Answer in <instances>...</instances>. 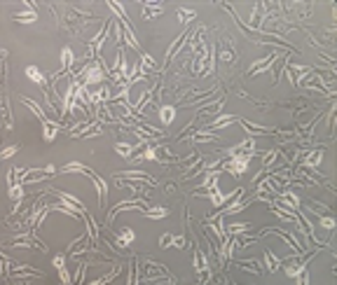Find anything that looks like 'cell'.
I'll use <instances>...</instances> for the list:
<instances>
[{
	"label": "cell",
	"instance_id": "23",
	"mask_svg": "<svg viewBox=\"0 0 337 285\" xmlns=\"http://www.w3.org/2000/svg\"><path fill=\"white\" fill-rule=\"evenodd\" d=\"M159 119H162L164 126L174 124V119H176V108H174V105H162V108H159Z\"/></svg>",
	"mask_w": 337,
	"mask_h": 285
},
{
	"label": "cell",
	"instance_id": "8",
	"mask_svg": "<svg viewBox=\"0 0 337 285\" xmlns=\"http://www.w3.org/2000/svg\"><path fill=\"white\" fill-rule=\"evenodd\" d=\"M277 59H279V52H272L270 56H265V59H260V61H256V63H253V66H250V68H248V77H256V75L260 73V70H267V68H270V66H272V63L277 61Z\"/></svg>",
	"mask_w": 337,
	"mask_h": 285
},
{
	"label": "cell",
	"instance_id": "14",
	"mask_svg": "<svg viewBox=\"0 0 337 285\" xmlns=\"http://www.w3.org/2000/svg\"><path fill=\"white\" fill-rule=\"evenodd\" d=\"M309 259H311V255H309V257H304L302 262H290V264H286V269H283V271H286V276H288V278H297V276H300V273L307 269Z\"/></svg>",
	"mask_w": 337,
	"mask_h": 285
},
{
	"label": "cell",
	"instance_id": "41",
	"mask_svg": "<svg viewBox=\"0 0 337 285\" xmlns=\"http://www.w3.org/2000/svg\"><path fill=\"white\" fill-rule=\"evenodd\" d=\"M5 56H7V52L5 49H0V59H5Z\"/></svg>",
	"mask_w": 337,
	"mask_h": 285
},
{
	"label": "cell",
	"instance_id": "32",
	"mask_svg": "<svg viewBox=\"0 0 337 285\" xmlns=\"http://www.w3.org/2000/svg\"><path fill=\"white\" fill-rule=\"evenodd\" d=\"M141 70H155V61H152V56H148V54H143L141 52Z\"/></svg>",
	"mask_w": 337,
	"mask_h": 285
},
{
	"label": "cell",
	"instance_id": "5",
	"mask_svg": "<svg viewBox=\"0 0 337 285\" xmlns=\"http://www.w3.org/2000/svg\"><path fill=\"white\" fill-rule=\"evenodd\" d=\"M115 178L117 180H145V183H150L152 187H155V178H150L148 173H143V171L138 169H129V171H120V173H115Z\"/></svg>",
	"mask_w": 337,
	"mask_h": 285
},
{
	"label": "cell",
	"instance_id": "11",
	"mask_svg": "<svg viewBox=\"0 0 337 285\" xmlns=\"http://www.w3.org/2000/svg\"><path fill=\"white\" fill-rule=\"evenodd\" d=\"M239 124L243 126V131H248V138L263 136V133H274V129H270V126H260V124H253L248 119H239Z\"/></svg>",
	"mask_w": 337,
	"mask_h": 285
},
{
	"label": "cell",
	"instance_id": "7",
	"mask_svg": "<svg viewBox=\"0 0 337 285\" xmlns=\"http://www.w3.org/2000/svg\"><path fill=\"white\" fill-rule=\"evenodd\" d=\"M134 241H136V234H134V229H129V227H124V229H120L117 234H115V245H117L120 250L129 248Z\"/></svg>",
	"mask_w": 337,
	"mask_h": 285
},
{
	"label": "cell",
	"instance_id": "6",
	"mask_svg": "<svg viewBox=\"0 0 337 285\" xmlns=\"http://www.w3.org/2000/svg\"><path fill=\"white\" fill-rule=\"evenodd\" d=\"M321 162H323V148L311 150V152H307V155L302 157V169L304 171H314V169L321 166Z\"/></svg>",
	"mask_w": 337,
	"mask_h": 285
},
{
	"label": "cell",
	"instance_id": "37",
	"mask_svg": "<svg viewBox=\"0 0 337 285\" xmlns=\"http://www.w3.org/2000/svg\"><path fill=\"white\" fill-rule=\"evenodd\" d=\"M318 224L325 227V229H335V220L332 217H318Z\"/></svg>",
	"mask_w": 337,
	"mask_h": 285
},
{
	"label": "cell",
	"instance_id": "27",
	"mask_svg": "<svg viewBox=\"0 0 337 285\" xmlns=\"http://www.w3.org/2000/svg\"><path fill=\"white\" fill-rule=\"evenodd\" d=\"M248 229H250V222H234V224H229L225 231H227L229 236H239V234H246Z\"/></svg>",
	"mask_w": 337,
	"mask_h": 285
},
{
	"label": "cell",
	"instance_id": "15",
	"mask_svg": "<svg viewBox=\"0 0 337 285\" xmlns=\"http://www.w3.org/2000/svg\"><path fill=\"white\" fill-rule=\"evenodd\" d=\"M263 257H265V269H267V271H270V273L279 271V266H281V262H283L281 257H277V255H274V252H272L270 248H265Z\"/></svg>",
	"mask_w": 337,
	"mask_h": 285
},
{
	"label": "cell",
	"instance_id": "10",
	"mask_svg": "<svg viewBox=\"0 0 337 285\" xmlns=\"http://www.w3.org/2000/svg\"><path fill=\"white\" fill-rule=\"evenodd\" d=\"M0 122H3V126H5L7 131L14 126L12 112H10V103H7V96L5 94H0Z\"/></svg>",
	"mask_w": 337,
	"mask_h": 285
},
{
	"label": "cell",
	"instance_id": "3",
	"mask_svg": "<svg viewBox=\"0 0 337 285\" xmlns=\"http://www.w3.org/2000/svg\"><path fill=\"white\" fill-rule=\"evenodd\" d=\"M145 208H148V201H145V199L143 197H138V199H134V201H120V204L115 206V208H110V213L108 215H106V224H113V220L115 217H117V213H122V211H145Z\"/></svg>",
	"mask_w": 337,
	"mask_h": 285
},
{
	"label": "cell",
	"instance_id": "18",
	"mask_svg": "<svg viewBox=\"0 0 337 285\" xmlns=\"http://www.w3.org/2000/svg\"><path fill=\"white\" fill-rule=\"evenodd\" d=\"M26 77H28L31 82H35V84H38L40 89H45V87L49 84V80H47V77H45V75L40 73V70L35 68V66H28V68H26Z\"/></svg>",
	"mask_w": 337,
	"mask_h": 285
},
{
	"label": "cell",
	"instance_id": "9",
	"mask_svg": "<svg viewBox=\"0 0 337 285\" xmlns=\"http://www.w3.org/2000/svg\"><path fill=\"white\" fill-rule=\"evenodd\" d=\"M110 28H113V21H106V24L101 26V31L96 33V38L92 40V49H94L96 59H99V54H101V47H103V42H106V35H108Z\"/></svg>",
	"mask_w": 337,
	"mask_h": 285
},
{
	"label": "cell",
	"instance_id": "25",
	"mask_svg": "<svg viewBox=\"0 0 337 285\" xmlns=\"http://www.w3.org/2000/svg\"><path fill=\"white\" fill-rule=\"evenodd\" d=\"M162 12H164L162 3H152V5L145 3V5H143V17H145V19H152V17H157V14H162Z\"/></svg>",
	"mask_w": 337,
	"mask_h": 285
},
{
	"label": "cell",
	"instance_id": "33",
	"mask_svg": "<svg viewBox=\"0 0 337 285\" xmlns=\"http://www.w3.org/2000/svg\"><path fill=\"white\" fill-rule=\"evenodd\" d=\"M19 150H21V145H10V148H5L3 152H0V159H10V157L17 155Z\"/></svg>",
	"mask_w": 337,
	"mask_h": 285
},
{
	"label": "cell",
	"instance_id": "24",
	"mask_svg": "<svg viewBox=\"0 0 337 285\" xmlns=\"http://www.w3.org/2000/svg\"><path fill=\"white\" fill-rule=\"evenodd\" d=\"M239 266H241L243 271L258 273V276H260V273H263V269H265V266L260 264V262H258V259H241V262H239Z\"/></svg>",
	"mask_w": 337,
	"mask_h": 285
},
{
	"label": "cell",
	"instance_id": "26",
	"mask_svg": "<svg viewBox=\"0 0 337 285\" xmlns=\"http://www.w3.org/2000/svg\"><path fill=\"white\" fill-rule=\"evenodd\" d=\"M87 166L85 164H80V162H70V164H66V166H61L59 169V173H87Z\"/></svg>",
	"mask_w": 337,
	"mask_h": 285
},
{
	"label": "cell",
	"instance_id": "36",
	"mask_svg": "<svg viewBox=\"0 0 337 285\" xmlns=\"http://www.w3.org/2000/svg\"><path fill=\"white\" fill-rule=\"evenodd\" d=\"M168 245H174V236L171 234H162L159 236V248H168Z\"/></svg>",
	"mask_w": 337,
	"mask_h": 285
},
{
	"label": "cell",
	"instance_id": "34",
	"mask_svg": "<svg viewBox=\"0 0 337 285\" xmlns=\"http://www.w3.org/2000/svg\"><path fill=\"white\" fill-rule=\"evenodd\" d=\"M59 276H61V285H73V278H70V273H68L66 266L59 269Z\"/></svg>",
	"mask_w": 337,
	"mask_h": 285
},
{
	"label": "cell",
	"instance_id": "29",
	"mask_svg": "<svg viewBox=\"0 0 337 285\" xmlns=\"http://www.w3.org/2000/svg\"><path fill=\"white\" fill-rule=\"evenodd\" d=\"M192 140L195 143H209V140H218V133H213V131H197L195 136H192Z\"/></svg>",
	"mask_w": 337,
	"mask_h": 285
},
{
	"label": "cell",
	"instance_id": "20",
	"mask_svg": "<svg viewBox=\"0 0 337 285\" xmlns=\"http://www.w3.org/2000/svg\"><path fill=\"white\" fill-rule=\"evenodd\" d=\"M188 38H190V33H188V31H183V33L174 40V45H171V47H168V52H166V66H168V61H171V59H174V56L178 54V49L183 47V42L188 40Z\"/></svg>",
	"mask_w": 337,
	"mask_h": 285
},
{
	"label": "cell",
	"instance_id": "16",
	"mask_svg": "<svg viewBox=\"0 0 337 285\" xmlns=\"http://www.w3.org/2000/svg\"><path fill=\"white\" fill-rule=\"evenodd\" d=\"M141 148H145L143 143H138V145H129V143H115V152H117V155H122L124 159H131V157L136 155V150H141Z\"/></svg>",
	"mask_w": 337,
	"mask_h": 285
},
{
	"label": "cell",
	"instance_id": "21",
	"mask_svg": "<svg viewBox=\"0 0 337 285\" xmlns=\"http://www.w3.org/2000/svg\"><path fill=\"white\" fill-rule=\"evenodd\" d=\"M143 215L150 217V220H164L168 215V208H164V206H148L143 211Z\"/></svg>",
	"mask_w": 337,
	"mask_h": 285
},
{
	"label": "cell",
	"instance_id": "30",
	"mask_svg": "<svg viewBox=\"0 0 337 285\" xmlns=\"http://www.w3.org/2000/svg\"><path fill=\"white\" fill-rule=\"evenodd\" d=\"M24 185H14V187H10V199H12L14 204H19L21 199H24Z\"/></svg>",
	"mask_w": 337,
	"mask_h": 285
},
{
	"label": "cell",
	"instance_id": "39",
	"mask_svg": "<svg viewBox=\"0 0 337 285\" xmlns=\"http://www.w3.org/2000/svg\"><path fill=\"white\" fill-rule=\"evenodd\" d=\"M174 245L178 248V250H183V248L188 245V241H185V236H174Z\"/></svg>",
	"mask_w": 337,
	"mask_h": 285
},
{
	"label": "cell",
	"instance_id": "4",
	"mask_svg": "<svg viewBox=\"0 0 337 285\" xmlns=\"http://www.w3.org/2000/svg\"><path fill=\"white\" fill-rule=\"evenodd\" d=\"M85 176H87L89 180L94 183L96 192H99V206H101V208H106V197H108V185H106V180H103V178L99 176V173H94L92 169H89L87 173H85Z\"/></svg>",
	"mask_w": 337,
	"mask_h": 285
},
{
	"label": "cell",
	"instance_id": "19",
	"mask_svg": "<svg viewBox=\"0 0 337 285\" xmlns=\"http://www.w3.org/2000/svg\"><path fill=\"white\" fill-rule=\"evenodd\" d=\"M26 5H28V12H17L14 14V21H19V24H33L38 19V12H35L33 3H26Z\"/></svg>",
	"mask_w": 337,
	"mask_h": 285
},
{
	"label": "cell",
	"instance_id": "12",
	"mask_svg": "<svg viewBox=\"0 0 337 285\" xmlns=\"http://www.w3.org/2000/svg\"><path fill=\"white\" fill-rule=\"evenodd\" d=\"M42 124V138H45V143H52L56 138V133L61 131V124L54 122V119H45Z\"/></svg>",
	"mask_w": 337,
	"mask_h": 285
},
{
	"label": "cell",
	"instance_id": "28",
	"mask_svg": "<svg viewBox=\"0 0 337 285\" xmlns=\"http://www.w3.org/2000/svg\"><path fill=\"white\" fill-rule=\"evenodd\" d=\"M120 273H122V266H115L113 271H110V273H106L103 278H99V280H92V283H87V285H108L110 280H115V278H117V276H120Z\"/></svg>",
	"mask_w": 337,
	"mask_h": 285
},
{
	"label": "cell",
	"instance_id": "38",
	"mask_svg": "<svg viewBox=\"0 0 337 285\" xmlns=\"http://www.w3.org/2000/svg\"><path fill=\"white\" fill-rule=\"evenodd\" d=\"M297 285H309V271H307V269L297 276Z\"/></svg>",
	"mask_w": 337,
	"mask_h": 285
},
{
	"label": "cell",
	"instance_id": "1",
	"mask_svg": "<svg viewBox=\"0 0 337 285\" xmlns=\"http://www.w3.org/2000/svg\"><path fill=\"white\" fill-rule=\"evenodd\" d=\"M106 75H108V68L103 66L101 56L96 59V63H89L87 68H82V84L85 87H96V84H101L106 80Z\"/></svg>",
	"mask_w": 337,
	"mask_h": 285
},
{
	"label": "cell",
	"instance_id": "35",
	"mask_svg": "<svg viewBox=\"0 0 337 285\" xmlns=\"http://www.w3.org/2000/svg\"><path fill=\"white\" fill-rule=\"evenodd\" d=\"M52 264L56 266V271L63 269V266H66V255H54V257H52Z\"/></svg>",
	"mask_w": 337,
	"mask_h": 285
},
{
	"label": "cell",
	"instance_id": "13",
	"mask_svg": "<svg viewBox=\"0 0 337 285\" xmlns=\"http://www.w3.org/2000/svg\"><path fill=\"white\" fill-rule=\"evenodd\" d=\"M54 194H56V199H59V201H66V204H70L73 208H77L80 213H87L85 204H82V201H80L77 197H75V194H68V192H63V190H56Z\"/></svg>",
	"mask_w": 337,
	"mask_h": 285
},
{
	"label": "cell",
	"instance_id": "31",
	"mask_svg": "<svg viewBox=\"0 0 337 285\" xmlns=\"http://www.w3.org/2000/svg\"><path fill=\"white\" fill-rule=\"evenodd\" d=\"M195 10H185V7H178V17H181V24H190L195 19Z\"/></svg>",
	"mask_w": 337,
	"mask_h": 285
},
{
	"label": "cell",
	"instance_id": "2",
	"mask_svg": "<svg viewBox=\"0 0 337 285\" xmlns=\"http://www.w3.org/2000/svg\"><path fill=\"white\" fill-rule=\"evenodd\" d=\"M256 155H234V157H229L227 162L220 164V169L227 171L229 176H234V178H241L246 171H248V164L250 159H253Z\"/></svg>",
	"mask_w": 337,
	"mask_h": 285
},
{
	"label": "cell",
	"instance_id": "40",
	"mask_svg": "<svg viewBox=\"0 0 337 285\" xmlns=\"http://www.w3.org/2000/svg\"><path fill=\"white\" fill-rule=\"evenodd\" d=\"M220 59H223V61H232V52H220Z\"/></svg>",
	"mask_w": 337,
	"mask_h": 285
},
{
	"label": "cell",
	"instance_id": "22",
	"mask_svg": "<svg viewBox=\"0 0 337 285\" xmlns=\"http://www.w3.org/2000/svg\"><path fill=\"white\" fill-rule=\"evenodd\" d=\"M239 117H234V115H220L218 119H213V122L209 124V131H216V129H223V126H229L232 122H236Z\"/></svg>",
	"mask_w": 337,
	"mask_h": 285
},
{
	"label": "cell",
	"instance_id": "17",
	"mask_svg": "<svg viewBox=\"0 0 337 285\" xmlns=\"http://www.w3.org/2000/svg\"><path fill=\"white\" fill-rule=\"evenodd\" d=\"M19 101L24 103V105H26V108L31 110V112H33V115L38 117V119H40V122H45V119H49V117L45 115V110H42L40 105H38V103L33 101V98H28V96H19Z\"/></svg>",
	"mask_w": 337,
	"mask_h": 285
}]
</instances>
